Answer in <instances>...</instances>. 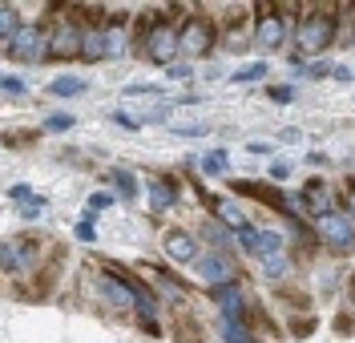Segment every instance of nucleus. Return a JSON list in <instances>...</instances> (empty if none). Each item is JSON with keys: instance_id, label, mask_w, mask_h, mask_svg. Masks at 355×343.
<instances>
[{"instance_id": "f257e3e1", "label": "nucleus", "mask_w": 355, "mask_h": 343, "mask_svg": "<svg viewBox=\"0 0 355 343\" xmlns=\"http://www.w3.org/2000/svg\"><path fill=\"white\" fill-rule=\"evenodd\" d=\"M141 41H146V57L162 69H170V61L182 53V37H178V28L166 24V17H146L141 21Z\"/></svg>"}, {"instance_id": "f03ea898", "label": "nucleus", "mask_w": 355, "mask_h": 343, "mask_svg": "<svg viewBox=\"0 0 355 343\" xmlns=\"http://www.w3.org/2000/svg\"><path fill=\"white\" fill-rule=\"evenodd\" d=\"M299 57H315L335 41V17L331 12H307L299 21Z\"/></svg>"}, {"instance_id": "7ed1b4c3", "label": "nucleus", "mask_w": 355, "mask_h": 343, "mask_svg": "<svg viewBox=\"0 0 355 343\" xmlns=\"http://www.w3.org/2000/svg\"><path fill=\"white\" fill-rule=\"evenodd\" d=\"M49 37L41 24H24L21 33L8 41V57L12 61H24V65H37V61H49Z\"/></svg>"}, {"instance_id": "20e7f679", "label": "nucleus", "mask_w": 355, "mask_h": 343, "mask_svg": "<svg viewBox=\"0 0 355 343\" xmlns=\"http://www.w3.org/2000/svg\"><path fill=\"white\" fill-rule=\"evenodd\" d=\"M85 28L77 21H61L53 28V37H49V57L53 61H73V57H81L85 53Z\"/></svg>"}, {"instance_id": "39448f33", "label": "nucleus", "mask_w": 355, "mask_h": 343, "mask_svg": "<svg viewBox=\"0 0 355 343\" xmlns=\"http://www.w3.org/2000/svg\"><path fill=\"white\" fill-rule=\"evenodd\" d=\"M319 243L331 247V251H352L355 247V218L352 214H339V210H331L327 218H319Z\"/></svg>"}, {"instance_id": "423d86ee", "label": "nucleus", "mask_w": 355, "mask_h": 343, "mask_svg": "<svg viewBox=\"0 0 355 343\" xmlns=\"http://www.w3.org/2000/svg\"><path fill=\"white\" fill-rule=\"evenodd\" d=\"M178 37H182V53L186 57H206L214 49V24L206 21V17H190L178 28Z\"/></svg>"}, {"instance_id": "0eeeda50", "label": "nucleus", "mask_w": 355, "mask_h": 343, "mask_svg": "<svg viewBox=\"0 0 355 343\" xmlns=\"http://www.w3.org/2000/svg\"><path fill=\"white\" fill-rule=\"evenodd\" d=\"M254 41L263 49H279L287 41V21H283L279 8H270V4L259 8V17H254Z\"/></svg>"}, {"instance_id": "6e6552de", "label": "nucleus", "mask_w": 355, "mask_h": 343, "mask_svg": "<svg viewBox=\"0 0 355 343\" xmlns=\"http://www.w3.org/2000/svg\"><path fill=\"white\" fill-rule=\"evenodd\" d=\"M97 287H101V299H110L113 307H137V295H133L125 274H117V271L97 274Z\"/></svg>"}, {"instance_id": "1a4fd4ad", "label": "nucleus", "mask_w": 355, "mask_h": 343, "mask_svg": "<svg viewBox=\"0 0 355 343\" xmlns=\"http://www.w3.org/2000/svg\"><path fill=\"white\" fill-rule=\"evenodd\" d=\"M198 279L210 283V291L226 287V283H234V263L222 258V254H198Z\"/></svg>"}, {"instance_id": "9d476101", "label": "nucleus", "mask_w": 355, "mask_h": 343, "mask_svg": "<svg viewBox=\"0 0 355 343\" xmlns=\"http://www.w3.org/2000/svg\"><path fill=\"white\" fill-rule=\"evenodd\" d=\"M162 247H166V254L178 258V263H198V238H194L190 230H166V234H162Z\"/></svg>"}, {"instance_id": "9b49d317", "label": "nucleus", "mask_w": 355, "mask_h": 343, "mask_svg": "<svg viewBox=\"0 0 355 343\" xmlns=\"http://www.w3.org/2000/svg\"><path fill=\"white\" fill-rule=\"evenodd\" d=\"M210 299H214V307H218L222 319H243L246 299H243V291H239L234 283H226V287H214V291H210Z\"/></svg>"}, {"instance_id": "f8f14e48", "label": "nucleus", "mask_w": 355, "mask_h": 343, "mask_svg": "<svg viewBox=\"0 0 355 343\" xmlns=\"http://www.w3.org/2000/svg\"><path fill=\"white\" fill-rule=\"evenodd\" d=\"M101 41H105V57H121L130 49V37H125V17H110L101 24Z\"/></svg>"}, {"instance_id": "ddd939ff", "label": "nucleus", "mask_w": 355, "mask_h": 343, "mask_svg": "<svg viewBox=\"0 0 355 343\" xmlns=\"http://www.w3.org/2000/svg\"><path fill=\"white\" fill-rule=\"evenodd\" d=\"M210 206H214V214H218L222 227H230L234 234L250 227V222H246V214L239 210V202H234V198H210Z\"/></svg>"}, {"instance_id": "4468645a", "label": "nucleus", "mask_w": 355, "mask_h": 343, "mask_svg": "<svg viewBox=\"0 0 355 343\" xmlns=\"http://www.w3.org/2000/svg\"><path fill=\"white\" fill-rule=\"evenodd\" d=\"M150 206H154V210H170V206H174V182L154 178V182H150Z\"/></svg>"}, {"instance_id": "2eb2a0df", "label": "nucleus", "mask_w": 355, "mask_h": 343, "mask_svg": "<svg viewBox=\"0 0 355 343\" xmlns=\"http://www.w3.org/2000/svg\"><path fill=\"white\" fill-rule=\"evenodd\" d=\"M218 331H222V343H250V327L243 319H222Z\"/></svg>"}, {"instance_id": "dca6fc26", "label": "nucleus", "mask_w": 355, "mask_h": 343, "mask_svg": "<svg viewBox=\"0 0 355 343\" xmlns=\"http://www.w3.org/2000/svg\"><path fill=\"white\" fill-rule=\"evenodd\" d=\"M81 61H89V65H97V61H105V41H101V24L93 28L85 37V53H81Z\"/></svg>"}, {"instance_id": "f3484780", "label": "nucleus", "mask_w": 355, "mask_h": 343, "mask_svg": "<svg viewBox=\"0 0 355 343\" xmlns=\"http://www.w3.org/2000/svg\"><path fill=\"white\" fill-rule=\"evenodd\" d=\"M287 267H291V263H287V254H266L259 271H263V279H266V283H279V279L287 274Z\"/></svg>"}, {"instance_id": "a211bd4d", "label": "nucleus", "mask_w": 355, "mask_h": 343, "mask_svg": "<svg viewBox=\"0 0 355 343\" xmlns=\"http://www.w3.org/2000/svg\"><path fill=\"white\" fill-rule=\"evenodd\" d=\"M266 73H270V65L266 61H254V65H243L239 73H230V81L234 85H250V81H263Z\"/></svg>"}, {"instance_id": "6ab92c4d", "label": "nucleus", "mask_w": 355, "mask_h": 343, "mask_svg": "<svg viewBox=\"0 0 355 343\" xmlns=\"http://www.w3.org/2000/svg\"><path fill=\"white\" fill-rule=\"evenodd\" d=\"M53 97H77V93H85V81L81 77H57L53 85H49Z\"/></svg>"}, {"instance_id": "aec40b11", "label": "nucleus", "mask_w": 355, "mask_h": 343, "mask_svg": "<svg viewBox=\"0 0 355 343\" xmlns=\"http://www.w3.org/2000/svg\"><path fill=\"white\" fill-rule=\"evenodd\" d=\"M226 161H230V154H226V150L206 154V158H202V174H206V178H218V174H226Z\"/></svg>"}, {"instance_id": "412c9836", "label": "nucleus", "mask_w": 355, "mask_h": 343, "mask_svg": "<svg viewBox=\"0 0 355 343\" xmlns=\"http://www.w3.org/2000/svg\"><path fill=\"white\" fill-rule=\"evenodd\" d=\"M21 28L24 24L17 21V8H0V37H4V41H12Z\"/></svg>"}, {"instance_id": "4be33fe9", "label": "nucleus", "mask_w": 355, "mask_h": 343, "mask_svg": "<svg viewBox=\"0 0 355 343\" xmlns=\"http://www.w3.org/2000/svg\"><path fill=\"white\" fill-rule=\"evenodd\" d=\"M0 267H4V271H21L24 267V251H17L12 243H4V247H0Z\"/></svg>"}, {"instance_id": "5701e85b", "label": "nucleus", "mask_w": 355, "mask_h": 343, "mask_svg": "<svg viewBox=\"0 0 355 343\" xmlns=\"http://www.w3.org/2000/svg\"><path fill=\"white\" fill-rule=\"evenodd\" d=\"M113 202H117V198H113V190H93V194H89V214H97V210H110Z\"/></svg>"}, {"instance_id": "b1692460", "label": "nucleus", "mask_w": 355, "mask_h": 343, "mask_svg": "<svg viewBox=\"0 0 355 343\" xmlns=\"http://www.w3.org/2000/svg\"><path fill=\"white\" fill-rule=\"evenodd\" d=\"M113 182H117V190H121V198H133V194H137V182H133L130 170H113Z\"/></svg>"}, {"instance_id": "393cba45", "label": "nucleus", "mask_w": 355, "mask_h": 343, "mask_svg": "<svg viewBox=\"0 0 355 343\" xmlns=\"http://www.w3.org/2000/svg\"><path fill=\"white\" fill-rule=\"evenodd\" d=\"M239 247H243L246 254H254V258H259V230H254V227L239 230Z\"/></svg>"}, {"instance_id": "a878e982", "label": "nucleus", "mask_w": 355, "mask_h": 343, "mask_svg": "<svg viewBox=\"0 0 355 343\" xmlns=\"http://www.w3.org/2000/svg\"><path fill=\"white\" fill-rule=\"evenodd\" d=\"M41 214H44V198H41V194H37L33 202H24V206H21V218H24V222H37Z\"/></svg>"}, {"instance_id": "bb28decb", "label": "nucleus", "mask_w": 355, "mask_h": 343, "mask_svg": "<svg viewBox=\"0 0 355 343\" xmlns=\"http://www.w3.org/2000/svg\"><path fill=\"white\" fill-rule=\"evenodd\" d=\"M44 130H53V134H65V130H73V117H69V114H53L49 121H44Z\"/></svg>"}, {"instance_id": "cd10ccee", "label": "nucleus", "mask_w": 355, "mask_h": 343, "mask_svg": "<svg viewBox=\"0 0 355 343\" xmlns=\"http://www.w3.org/2000/svg\"><path fill=\"white\" fill-rule=\"evenodd\" d=\"M125 97H157V93H162V85H125Z\"/></svg>"}, {"instance_id": "c85d7f7f", "label": "nucleus", "mask_w": 355, "mask_h": 343, "mask_svg": "<svg viewBox=\"0 0 355 343\" xmlns=\"http://www.w3.org/2000/svg\"><path fill=\"white\" fill-rule=\"evenodd\" d=\"M73 234H77L81 243H93V238H97V230H93V222H89V218H81V222H77V230H73Z\"/></svg>"}, {"instance_id": "c756f323", "label": "nucleus", "mask_w": 355, "mask_h": 343, "mask_svg": "<svg viewBox=\"0 0 355 343\" xmlns=\"http://www.w3.org/2000/svg\"><path fill=\"white\" fill-rule=\"evenodd\" d=\"M270 178H275V182H287V178H291V166H287V161H275V166H270Z\"/></svg>"}, {"instance_id": "7c9ffc66", "label": "nucleus", "mask_w": 355, "mask_h": 343, "mask_svg": "<svg viewBox=\"0 0 355 343\" xmlns=\"http://www.w3.org/2000/svg\"><path fill=\"white\" fill-rule=\"evenodd\" d=\"M291 97H295L291 85H275V89H270V101H291Z\"/></svg>"}, {"instance_id": "2f4dec72", "label": "nucleus", "mask_w": 355, "mask_h": 343, "mask_svg": "<svg viewBox=\"0 0 355 343\" xmlns=\"http://www.w3.org/2000/svg\"><path fill=\"white\" fill-rule=\"evenodd\" d=\"M174 134H182V137H202V134H206V125H174Z\"/></svg>"}, {"instance_id": "473e14b6", "label": "nucleus", "mask_w": 355, "mask_h": 343, "mask_svg": "<svg viewBox=\"0 0 355 343\" xmlns=\"http://www.w3.org/2000/svg\"><path fill=\"white\" fill-rule=\"evenodd\" d=\"M166 77H170V81H186V77H190V69H186V65H170V69H166Z\"/></svg>"}, {"instance_id": "72a5a7b5", "label": "nucleus", "mask_w": 355, "mask_h": 343, "mask_svg": "<svg viewBox=\"0 0 355 343\" xmlns=\"http://www.w3.org/2000/svg\"><path fill=\"white\" fill-rule=\"evenodd\" d=\"M0 85H4V93H24V81H21V77H4Z\"/></svg>"}, {"instance_id": "f704fd0d", "label": "nucleus", "mask_w": 355, "mask_h": 343, "mask_svg": "<svg viewBox=\"0 0 355 343\" xmlns=\"http://www.w3.org/2000/svg\"><path fill=\"white\" fill-rule=\"evenodd\" d=\"M117 125H125V130H137L141 121H137V117H130V114H117Z\"/></svg>"}, {"instance_id": "c9c22d12", "label": "nucleus", "mask_w": 355, "mask_h": 343, "mask_svg": "<svg viewBox=\"0 0 355 343\" xmlns=\"http://www.w3.org/2000/svg\"><path fill=\"white\" fill-rule=\"evenodd\" d=\"M327 73L335 77V69H331V65H311V77H327Z\"/></svg>"}, {"instance_id": "e433bc0d", "label": "nucleus", "mask_w": 355, "mask_h": 343, "mask_svg": "<svg viewBox=\"0 0 355 343\" xmlns=\"http://www.w3.org/2000/svg\"><path fill=\"white\" fill-rule=\"evenodd\" d=\"M246 150H250V154H270V146H266V141H250Z\"/></svg>"}, {"instance_id": "4c0bfd02", "label": "nucleus", "mask_w": 355, "mask_h": 343, "mask_svg": "<svg viewBox=\"0 0 355 343\" xmlns=\"http://www.w3.org/2000/svg\"><path fill=\"white\" fill-rule=\"evenodd\" d=\"M352 218H355V186H352Z\"/></svg>"}]
</instances>
